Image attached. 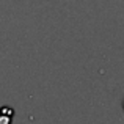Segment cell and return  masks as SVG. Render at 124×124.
<instances>
[{
    "label": "cell",
    "mask_w": 124,
    "mask_h": 124,
    "mask_svg": "<svg viewBox=\"0 0 124 124\" xmlns=\"http://www.w3.org/2000/svg\"><path fill=\"white\" fill-rule=\"evenodd\" d=\"M11 116H13L11 108H9V112H6V107L2 108V112H0V124H11Z\"/></svg>",
    "instance_id": "cell-1"
}]
</instances>
